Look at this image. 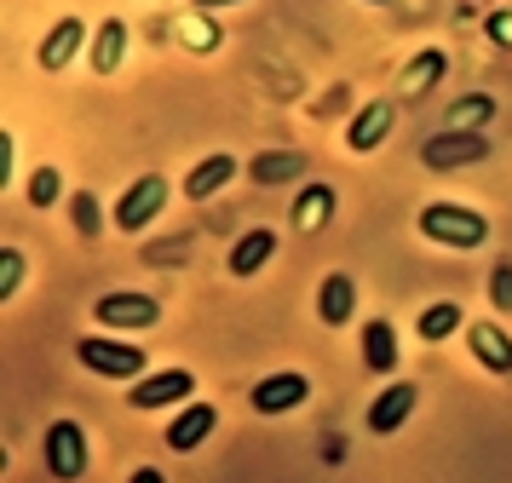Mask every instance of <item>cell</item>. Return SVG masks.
Wrapping results in <instances>:
<instances>
[{"label":"cell","instance_id":"6da1fadb","mask_svg":"<svg viewBox=\"0 0 512 483\" xmlns=\"http://www.w3.org/2000/svg\"><path fill=\"white\" fill-rule=\"evenodd\" d=\"M415 225L426 242H443V248H484L489 242V219L461 202H426Z\"/></svg>","mask_w":512,"mask_h":483},{"label":"cell","instance_id":"7a4b0ae2","mask_svg":"<svg viewBox=\"0 0 512 483\" xmlns=\"http://www.w3.org/2000/svg\"><path fill=\"white\" fill-rule=\"evenodd\" d=\"M162 207H167V179H162V173H144V179H133L127 190H121L116 230H144Z\"/></svg>","mask_w":512,"mask_h":483},{"label":"cell","instance_id":"3957f363","mask_svg":"<svg viewBox=\"0 0 512 483\" xmlns=\"http://www.w3.org/2000/svg\"><path fill=\"white\" fill-rule=\"evenodd\" d=\"M75 357L93 368V374H104V380H133V374L150 363L139 345H116V340H81L75 345Z\"/></svg>","mask_w":512,"mask_h":483},{"label":"cell","instance_id":"277c9868","mask_svg":"<svg viewBox=\"0 0 512 483\" xmlns=\"http://www.w3.org/2000/svg\"><path fill=\"white\" fill-rule=\"evenodd\" d=\"M47 466H52V478H64V483H75L87 472V432L75 420H58L47 432Z\"/></svg>","mask_w":512,"mask_h":483},{"label":"cell","instance_id":"5b68a950","mask_svg":"<svg viewBox=\"0 0 512 483\" xmlns=\"http://www.w3.org/2000/svg\"><path fill=\"white\" fill-rule=\"evenodd\" d=\"M489 156V138L484 133H438L426 150H420V161L432 167V173H449V167H466V161H484Z\"/></svg>","mask_w":512,"mask_h":483},{"label":"cell","instance_id":"8992f818","mask_svg":"<svg viewBox=\"0 0 512 483\" xmlns=\"http://www.w3.org/2000/svg\"><path fill=\"white\" fill-rule=\"evenodd\" d=\"M305 397H311V380L305 374H294V368H282V374H265L254 386V414H288V409H300Z\"/></svg>","mask_w":512,"mask_h":483},{"label":"cell","instance_id":"52a82bcc","mask_svg":"<svg viewBox=\"0 0 512 483\" xmlns=\"http://www.w3.org/2000/svg\"><path fill=\"white\" fill-rule=\"evenodd\" d=\"M93 317L104 322V328H156L162 305H156L150 294H104L93 305Z\"/></svg>","mask_w":512,"mask_h":483},{"label":"cell","instance_id":"ba28073f","mask_svg":"<svg viewBox=\"0 0 512 483\" xmlns=\"http://www.w3.org/2000/svg\"><path fill=\"white\" fill-rule=\"evenodd\" d=\"M392 121H397V110L386 104V98H374V104H363V110H357V121L346 127V144L357 150V156H369V150H380V144H386Z\"/></svg>","mask_w":512,"mask_h":483},{"label":"cell","instance_id":"9c48e42d","mask_svg":"<svg viewBox=\"0 0 512 483\" xmlns=\"http://www.w3.org/2000/svg\"><path fill=\"white\" fill-rule=\"evenodd\" d=\"M190 391H196V374L190 368H167L156 380H139L133 386V409H167V403H185Z\"/></svg>","mask_w":512,"mask_h":483},{"label":"cell","instance_id":"30bf717a","mask_svg":"<svg viewBox=\"0 0 512 483\" xmlns=\"http://www.w3.org/2000/svg\"><path fill=\"white\" fill-rule=\"evenodd\" d=\"M466 345H472V357H478L489 374H512V334L507 328H495V322H472V328H466Z\"/></svg>","mask_w":512,"mask_h":483},{"label":"cell","instance_id":"8fae6325","mask_svg":"<svg viewBox=\"0 0 512 483\" xmlns=\"http://www.w3.org/2000/svg\"><path fill=\"white\" fill-rule=\"evenodd\" d=\"M415 397L420 391L409 386V380H397L392 391H380V397H374V409H369V432H397V426H403V420H409V409H415Z\"/></svg>","mask_w":512,"mask_h":483},{"label":"cell","instance_id":"7c38bea8","mask_svg":"<svg viewBox=\"0 0 512 483\" xmlns=\"http://www.w3.org/2000/svg\"><path fill=\"white\" fill-rule=\"evenodd\" d=\"M213 426H219V409H213V403H190V409H179V420L167 426V449H196Z\"/></svg>","mask_w":512,"mask_h":483},{"label":"cell","instance_id":"4fadbf2b","mask_svg":"<svg viewBox=\"0 0 512 483\" xmlns=\"http://www.w3.org/2000/svg\"><path fill=\"white\" fill-rule=\"evenodd\" d=\"M231 179H236V156H208V161H196V167H190L185 196H190V202H202V196H219V190H225Z\"/></svg>","mask_w":512,"mask_h":483},{"label":"cell","instance_id":"5bb4252c","mask_svg":"<svg viewBox=\"0 0 512 483\" xmlns=\"http://www.w3.org/2000/svg\"><path fill=\"white\" fill-rule=\"evenodd\" d=\"M351 305H357V288H351L346 271L323 276V294H317V317L328 322V328H340V322H351Z\"/></svg>","mask_w":512,"mask_h":483},{"label":"cell","instance_id":"9a60e30c","mask_svg":"<svg viewBox=\"0 0 512 483\" xmlns=\"http://www.w3.org/2000/svg\"><path fill=\"white\" fill-rule=\"evenodd\" d=\"M81 35H87V29H81V18L52 23V35L41 41V69H64V64H70L75 52H81Z\"/></svg>","mask_w":512,"mask_h":483},{"label":"cell","instance_id":"2e32d148","mask_svg":"<svg viewBox=\"0 0 512 483\" xmlns=\"http://www.w3.org/2000/svg\"><path fill=\"white\" fill-rule=\"evenodd\" d=\"M300 173H305V161L294 150H265V156L248 161V179L254 184H288V179H300Z\"/></svg>","mask_w":512,"mask_h":483},{"label":"cell","instance_id":"e0dca14e","mask_svg":"<svg viewBox=\"0 0 512 483\" xmlns=\"http://www.w3.org/2000/svg\"><path fill=\"white\" fill-rule=\"evenodd\" d=\"M121 52H127V23L104 18V23H98V35H93V69H98V75H116Z\"/></svg>","mask_w":512,"mask_h":483},{"label":"cell","instance_id":"ac0fdd59","mask_svg":"<svg viewBox=\"0 0 512 483\" xmlns=\"http://www.w3.org/2000/svg\"><path fill=\"white\" fill-rule=\"evenodd\" d=\"M363 363H369L374 374H386V368H397V334H392V322H386V317L363 328Z\"/></svg>","mask_w":512,"mask_h":483},{"label":"cell","instance_id":"d6986e66","mask_svg":"<svg viewBox=\"0 0 512 483\" xmlns=\"http://www.w3.org/2000/svg\"><path fill=\"white\" fill-rule=\"evenodd\" d=\"M271 253H277V236H271V230H248V236L231 248V271L236 276H254Z\"/></svg>","mask_w":512,"mask_h":483},{"label":"cell","instance_id":"ffe728a7","mask_svg":"<svg viewBox=\"0 0 512 483\" xmlns=\"http://www.w3.org/2000/svg\"><path fill=\"white\" fill-rule=\"evenodd\" d=\"M328 213H334V184H311L300 202H294V225L300 230H323Z\"/></svg>","mask_w":512,"mask_h":483},{"label":"cell","instance_id":"44dd1931","mask_svg":"<svg viewBox=\"0 0 512 483\" xmlns=\"http://www.w3.org/2000/svg\"><path fill=\"white\" fill-rule=\"evenodd\" d=\"M461 328V305H449V299H438V305H426L420 311V340L432 345V340H449Z\"/></svg>","mask_w":512,"mask_h":483},{"label":"cell","instance_id":"7402d4cb","mask_svg":"<svg viewBox=\"0 0 512 483\" xmlns=\"http://www.w3.org/2000/svg\"><path fill=\"white\" fill-rule=\"evenodd\" d=\"M489 115H495V104H489V98H461V104L449 110V127H455V133H472V127H484Z\"/></svg>","mask_w":512,"mask_h":483},{"label":"cell","instance_id":"603a6c76","mask_svg":"<svg viewBox=\"0 0 512 483\" xmlns=\"http://www.w3.org/2000/svg\"><path fill=\"white\" fill-rule=\"evenodd\" d=\"M58 190H64L58 167H35V179H29V202H35V207H52V202H58Z\"/></svg>","mask_w":512,"mask_h":483},{"label":"cell","instance_id":"cb8c5ba5","mask_svg":"<svg viewBox=\"0 0 512 483\" xmlns=\"http://www.w3.org/2000/svg\"><path fill=\"white\" fill-rule=\"evenodd\" d=\"M489 299H495V311H512V259L495 265V276H489Z\"/></svg>","mask_w":512,"mask_h":483},{"label":"cell","instance_id":"d4e9b609","mask_svg":"<svg viewBox=\"0 0 512 483\" xmlns=\"http://www.w3.org/2000/svg\"><path fill=\"white\" fill-rule=\"evenodd\" d=\"M0 271H6V276H0V299H12V288L24 282V253L6 248V253H0Z\"/></svg>","mask_w":512,"mask_h":483},{"label":"cell","instance_id":"484cf974","mask_svg":"<svg viewBox=\"0 0 512 483\" xmlns=\"http://www.w3.org/2000/svg\"><path fill=\"white\" fill-rule=\"evenodd\" d=\"M443 75V52H420L415 69H409V87H420V81H438Z\"/></svg>","mask_w":512,"mask_h":483},{"label":"cell","instance_id":"4316f807","mask_svg":"<svg viewBox=\"0 0 512 483\" xmlns=\"http://www.w3.org/2000/svg\"><path fill=\"white\" fill-rule=\"evenodd\" d=\"M133 483H162V472H156V466H144V472H133Z\"/></svg>","mask_w":512,"mask_h":483},{"label":"cell","instance_id":"83f0119b","mask_svg":"<svg viewBox=\"0 0 512 483\" xmlns=\"http://www.w3.org/2000/svg\"><path fill=\"white\" fill-rule=\"evenodd\" d=\"M196 6H202V12H213V6H236V0H196Z\"/></svg>","mask_w":512,"mask_h":483}]
</instances>
